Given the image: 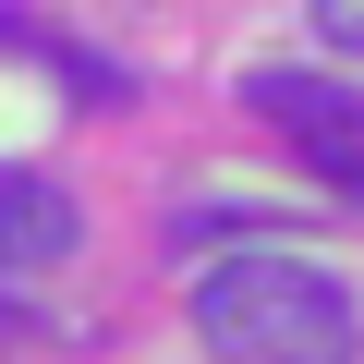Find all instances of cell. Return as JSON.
<instances>
[{"instance_id":"cell-3","label":"cell","mask_w":364,"mask_h":364,"mask_svg":"<svg viewBox=\"0 0 364 364\" xmlns=\"http://www.w3.org/2000/svg\"><path fill=\"white\" fill-rule=\"evenodd\" d=\"M85 243V207L49 170H0V267H61Z\"/></svg>"},{"instance_id":"cell-4","label":"cell","mask_w":364,"mask_h":364,"mask_svg":"<svg viewBox=\"0 0 364 364\" xmlns=\"http://www.w3.org/2000/svg\"><path fill=\"white\" fill-rule=\"evenodd\" d=\"M304 13H316V37H328V49H352V61H364V0H304Z\"/></svg>"},{"instance_id":"cell-2","label":"cell","mask_w":364,"mask_h":364,"mask_svg":"<svg viewBox=\"0 0 364 364\" xmlns=\"http://www.w3.org/2000/svg\"><path fill=\"white\" fill-rule=\"evenodd\" d=\"M243 109H255V122H279L304 158L364 134V97H352V85H328V73H243Z\"/></svg>"},{"instance_id":"cell-1","label":"cell","mask_w":364,"mask_h":364,"mask_svg":"<svg viewBox=\"0 0 364 364\" xmlns=\"http://www.w3.org/2000/svg\"><path fill=\"white\" fill-rule=\"evenodd\" d=\"M195 328L231 364H352V291L304 255H243L195 279Z\"/></svg>"}]
</instances>
